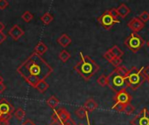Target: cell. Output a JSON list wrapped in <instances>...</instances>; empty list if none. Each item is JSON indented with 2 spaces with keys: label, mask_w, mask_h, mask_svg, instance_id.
<instances>
[{
  "label": "cell",
  "mask_w": 149,
  "mask_h": 125,
  "mask_svg": "<svg viewBox=\"0 0 149 125\" xmlns=\"http://www.w3.org/2000/svg\"><path fill=\"white\" fill-rule=\"evenodd\" d=\"M97 83L101 87H105L107 85V77L105 74L100 75V77L97 79Z\"/></svg>",
  "instance_id": "obj_25"
},
{
  "label": "cell",
  "mask_w": 149,
  "mask_h": 125,
  "mask_svg": "<svg viewBox=\"0 0 149 125\" xmlns=\"http://www.w3.org/2000/svg\"><path fill=\"white\" fill-rule=\"evenodd\" d=\"M57 42H58V44L59 45H61L62 47L66 48L67 46H69V45L71 44L72 39H71V37H70L67 34H65V33H64V34H62V35L58 38Z\"/></svg>",
  "instance_id": "obj_14"
},
{
  "label": "cell",
  "mask_w": 149,
  "mask_h": 125,
  "mask_svg": "<svg viewBox=\"0 0 149 125\" xmlns=\"http://www.w3.org/2000/svg\"><path fill=\"white\" fill-rule=\"evenodd\" d=\"M118 74H120V76H122V77H127V73H128V70H127V68L126 67V66H124V65H120V66H119V67H117V68H115V70H114Z\"/></svg>",
  "instance_id": "obj_24"
},
{
  "label": "cell",
  "mask_w": 149,
  "mask_h": 125,
  "mask_svg": "<svg viewBox=\"0 0 149 125\" xmlns=\"http://www.w3.org/2000/svg\"><path fill=\"white\" fill-rule=\"evenodd\" d=\"M8 34L10 36V37H11L13 40L17 41L20 37H22L24 35V31L17 24H15V25H13V26L10 29Z\"/></svg>",
  "instance_id": "obj_12"
},
{
  "label": "cell",
  "mask_w": 149,
  "mask_h": 125,
  "mask_svg": "<svg viewBox=\"0 0 149 125\" xmlns=\"http://www.w3.org/2000/svg\"><path fill=\"white\" fill-rule=\"evenodd\" d=\"M113 100L115 101V104H131L132 97L126 90H124L116 93L113 97Z\"/></svg>",
  "instance_id": "obj_10"
},
{
  "label": "cell",
  "mask_w": 149,
  "mask_h": 125,
  "mask_svg": "<svg viewBox=\"0 0 149 125\" xmlns=\"http://www.w3.org/2000/svg\"><path fill=\"white\" fill-rule=\"evenodd\" d=\"M10 119H2L0 118V125H10Z\"/></svg>",
  "instance_id": "obj_35"
},
{
  "label": "cell",
  "mask_w": 149,
  "mask_h": 125,
  "mask_svg": "<svg viewBox=\"0 0 149 125\" xmlns=\"http://www.w3.org/2000/svg\"><path fill=\"white\" fill-rule=\"evenodd\" d=\"M126 80L127 83V86L133 90H136L146 81V77L144 75V67L141 69H138L137 67H133L132 69H130L126 77Z\"/></svg>",
  "instance_id": "obj_3"
},
{
  "label": "cell",
  "mask_w": 149,
  "mask_h": 125,
  "mask_svg": "<svg viewBox=\"0 0 149 125\" xmlns=\"http://www.w3.org/2000/svg\"><path fill=\"white\" fill-rule=\"evenodd\" d=\"M88 111L84 108V106L83 107H79L78 110H76V111H75V115L79 117V118H80V119H84L88 114Z\"/></svg>",
  "instance_id": "obj_21"
},
{
  "label": "cell",
  "mask_w": 149,
  "mask_h": 125,
  "mask_svg": "<svg viewBox=\"0 0 149 125\" xmlns=\"http://www.w3.org/2000/svg\"><path fill=\"white\" fill-rule=\"evenodd\" d=\"M2 83H3V77L0 75V84H2Z\"/></svg>",
  "instance_id": "obj_40"
},
{
  "label": "cell",
  "mask_w": 149,
  "mask_h": 125,
  "mask_svg": "<svg viewBox=\"0 0 149 125\" xmlns=\"http://www.w3.org/2000/svg\"><path fill=\"white\" fill-rule=\"evenodd\" d=\"M47 50H48V47L43 42H38L34 48V53H36L39 56L44 55Z\"/></svg>",
  "instance_id": "obj_16"
},
{
  "label": "cell",
  "mask_w": 149,
  "mask_h": 125,
  "mask_svg": "<svg viewBox=\"0 0 149 125\" xmlns=\"http://www.w3.org/2000/svg\"><path fill=\"white\" fill-rule=\"evenodd\" d=\"M124 108H125V104H115L112 107V110H114L117 112H123L124 111Z\"/></svg>",
  "instance_id": "obj_29"
},
{
  "label": "cell",
  "mask_w": 149,
  "mask_h": 125,
  "mask_svg": "<svg viewBox=\"0 0 149 125\" xmlns=\"http://www.w3.org/2000/svg\"><path fill=\"white\" fill-rule=\"evenodd\" d=\"M5 29V25L3 22H0V32H3V30Z\"/></svg>",
  "instance_id": "obj_39"
},
{
  "label": "cell",
  "mask_w": 149,
  "mask_h": 125,
  "mask_svg": "<svg viewBox=\"0 0 149 125\" xmlns=\"http://www.w3.org/2000/svg\"><path fill=\"white\" fill-rule=\"evenodd\" d=\"M139 18L145 23H147L148 21H149V12L148 11H142L141 14H140V16H139Z\"/></svg>",
  "instance_id": "obj_28"
},
{
  "label": "cell",
  "mask_w": 149,
  "mask_h": 125,
  "mask_svg": "<svg viewBox=\"0 0 149 125\" xmlns=\"http://www.w3.org/2000/svg\"><path fill=\"white\" fill-rule=\"evenodd\" d=\"M116 11H117V14L120 17L126 18L128 16V14L131 12V10L127 4L121 3L118 8H116Z\"/></svg>",
  "instance_id": "obj_13"
},
{
  "label": "cell",
  "mask_w": 149,
  "mask_h": 125,
  "mask_svg": "<svg viewBox=\"0 0 149 125\" xmlns=\"http://www.w3.org/2000/svg\"><path fill=\"white\" fill-rule=\"evenodd\" d=\"M146 77V80L148 81V83L149 84V76H147V77Z\"/></svg>",
  "instance_id": "obj_41"
},
{
  "label": "cell",
  "mask_w": 149,
  "mask_h": 125,
  "mask_svg": "<svg viewBox=\"0 0 149 125\" xmlns=\"http://www.w3.org/2000/svg\"><path fill=\"white\" fill-rule=\"evenodd\" d=\"M14 117H15L17 120L21 121V120H23V119L24 118V117H25V111H24L22 108H17V109L15 110V112H14Z\"/></svg>",
  "instance_id": "obj_23"
},
{
  "label": "cell",
  "mask_w": 149,
  "mask_h": 125,
  "mask_svg": "<svg viewBox=\"0 0 149 125\" xmlns=\"http://www.w3.org/2000/svg\"><path fill=\"white\" fill-rule=\"evenodd\" d=\"M46 104L49 107H51L52 109H55L58 104H59V100L54 97V96H52L49 97V99L46 101Z\"/></svg>",
  "instance_id": "obj_20"
},
{
  "label": "cell",
  "mask_w": 149,
  "mask_h": 125,
  "mask_svg": "<svg viewBox=\"0 0 149 125\" xmlns=\"http://www.w3.org/2000/svg\"><path fill=\"white\" fill-rule=\"evenodd\" d=\"M14 112L15 109L9 101H7L4 98L0 100V118L10 119Z\"/></svg>",
  "instance_id": "obj_7"
},
{
  "label": "cell",
  "mask_w": 149,
  "mask_h": 125,
  "mask_svg": "<svg viewBox=\"0 0 149 125\" xmlns=\"http://www.w3.org/2000/svg\"><path fill=\"white\" fill-rule=\"evenodd\" d=\"M110 63H111L112 65H113L115 68H117V67H119V66L121 65V64H122V59H121V58H119V57H114Z\"/></svg>",
  "instance_id": "obj_30"
},
{
  "label": "cell",
  "mask_w": 149,
  "mask_h": 125,
  "mask_svg": "<svg viewBox=\"0 0 149 125\" xmlns=\"http://www.w3.org/2000/svg\"><path fill=\"white\" fill-rule=\"evenodd\" d=\"M118 14L116 11V8L110 9L108 10H106L100 17H99L98 21L100 23V25L105 30H111V28L116 24L119 23L120 21L118 19Z\"/></svg>",
  "instance_id": "obj_5"
},
{
  "label": "cell",
  "mask_w": 149,
  "mask_h": 125,
  "mask_svg": "<svg viewBox=\"0 0 149 125\" xmlns=\"http://www.w3.org/2000/svg\"><path fill=\"white\" fill-rule=\"evenodd\" d=\"M108 62H111L113 58H114V57L113 56V54L111 53V51L108 50L107 51H106L105 53H104V56H103Z\"/></svg>",
  "instance_id": "obj_32"
},
{
  "label": "cell",
  "mask_w": 149,
  "mask_h": 125,
  "mask_svg": "<svg viewBox=\"0 0 149 125\" xmlns=\"http://www.w3.org/2000/svg\"><path fill=\"white\" fill-rule=\"evenodd\" d=\"M7 38V35L3 32H0V44H2Z\"/></svg>",
  "instance_id": "obj_34"
},
{
  "label": "cell",
  "mask_w": 149,
  "mask_h": 125,
  "mask_svg": "<svg viewBox=\"0 0 149 125\" xmlns=\"http://www.w3.org/2000/svg\"><path fill=\"white\" fill-rule=\"evenodd\" d=\"M22 19L24 21V22H26V23H29V22H31V20H32V18H33V15L31 14V12H30V11H28V10H26V11H24V14L22 15Z\"/></svg>",
  "instance_id": "obj_26"
},
{
  "label": "cell",
  "mask_w": 149,
  "mask_h": 125,
  "mask_svg": "<svg viewBox=\"0 0 149 125\" xmlns=\"http://www.w3.org/2000/svg\"><path fill=\"white\" fill-rule=\"evenodd\" d=\"M147 45H148V47L149 48V41H148V42H147Z\"/></svg>",
  "instance_id": "obj_43"
},
{
  "label": "cell",
  "mask_w": 149,
  "mask_h": 125,
  "mask_svg": "<svg viewBox=\"0 0 149 125\" xmlns=\"http://www.w3.org/2000/svg\"><path fill=\"white\" fill-rule=\"evenodd\" d=\"M134 107L131 104H125V108H124V113H126L127 115H132L134 112Z\"/></svg>",
  "instance_id": "obj_27"
},
{
  "label": "cell",
  "mask_w": 149,
  "mask_h": 125,
  "mask_svg": "<svg viewBox=\"0 0 149 125\" xmlns=\"http://www.w3.org/2000/svg\"><path fill=\"white\" fill-rule=\"evenodd\" d=\"M107 86L115 93L127 90V88L128 87L126 77L118 74L115 70H113L107 76Z\"/></svg>",
  "instance_id": "obj_4"
},
{
  "label": "cell",
  "mask_w": 149,
  "mask_h": 125,
  "mask_svg": "<svg viewBox=\"0 0 149 125\" xmlns=\"http://www.w3.org/2000/svg\"><path fill=\"white\" fill-rule=\"evenodd\" d=\"M144 75L145 77L149 76V64L147 67H144Z\"/></svg>",
  "instance_id": "obj_38"
},
{
  "label": "cell",
  "mask_w": 149,
  "mask_h": 125,
  "mask_svg": "<svg viewBox=\"0 0 149 125\" xmlns=\"http://www.w3.org/2000/svg\"><path fill=\"white\" fill-rule=\"evenodd\" d=\"M49 88V84L45 80H42L40 81L35 87V89H37L40 93H45Z\"/></svg>",
  "instance_id": "obj_17"
},
{
  "label": "cell",
  "mask_w": 149,
  "mask_h": 125,
  "mask_svg": "<svg viewBox=\"0 0 149 125\" xmlns=\"http://www.w3.org/2000/svg\"><path fill=\"white\" fill-rule=\"evenodd\" d=\"M145 44H146L145 40L138 33L135 32L131 33L124 42L125 46L134 53L138 52L145 45Z\"/></svg>",
  "instance_id": "obj_6"
},
{
  "label": "cell",
  "mask_w": 149,
  "mask_h": 125,
  "mask_svg": "<svg viewBox=\"0 0 149 125\" xmlns=\"http://www.w3.org/2000/svg\"><path fill=\"white\" fill-rule=\"evenodd\" d=\"M127 27L130 28L134 32L138 33L145 27V23L139 17H134L128 22Z\"/></svg>",
  "instance_id": "obj_11"
},
{
  "label": "cell",
  "mask_w": 149,
  "mask_h": 125,
  "mask_svg": "<svg viewBox=\"0 0 149 125\" xmlns=\"http://www.w3.org/2000/svg\"><path fill=\"white\" fill-rule=\"evenodd\" d=\"M109 50L111 51V53L113 54V56L114 57L121 58V57H122V56L124 55V51H123V50H121L120 49V47H119V46H117V45L113 46L111 49H109Z\"/></svg>",
  "instance_id": "obj_18"
},
{
  "label": "cell",
  "mask_w": 149,
  "mask_h": 125,
  "mask_svg": "<svg viewBox=\"0 0 149 125\" xmlns=\"http://www.w3.org/2000/svg\"><path fill=\"white\" fill-rule=\"evenodd\" d=\"M5 90H6V85L3 83L0 84V94H3Z\"/></svg>",
  "instance_id": "obj_36"
},
{
  "label": "cell",
  "mask_w": 149,
  "mask_h": 125,
  "mask_svg": "<svg viewBox=\"0 0 149 125\" xmlns=\"http://www.w3.org/2000/svg\"><path fill=\"white\" fill-rule=\"evenodd\" d=\"M84 108L88 112H93V111H94L98 108V104H97V102L95 100H93L92 98H89L84 104Z\"/></svg>",
  "instance_id": "obj_15"
},
{
  "label": "cell",
  "mask_w": 149,
  "mask_h": 125,
  "mask_svg": "<svg viewBox=\"0 0 149 125\" xmlns=\"http://www.w3.org/2000/svg\"><path fill=\"white\" fill-rule=\"evenodd\" d=\"M77 125H85L84 124H77Z\"/></svg>",
  "instance_id": "obj_44"
},
{
  "label": "cell",
  "mask_w": 149,
  "mask_h": 125,
  "mask_svg": "<svg viewBox=\"0 0 149 125\" xmlns=\"http://www.w3.org/2000/svg\"><path fill=\"white\" fill-rule=\"evenodd\" d=\"M130 123L132 125H149V111L148 109L143 108Z\"/></svg>",
  "instance_id": "obj_9"
},
{
  "label": "cell",
  "mask_w": 149,
  "mask_h": 125,
  "mask_svg": "<svg viewBox=\"0 0 149 125\" xmlns=\"http://www.w3.org/2000/svg\"><path fill=\"white\" fill-rule=\"evenodd\" d=\"M50 125H77V124H76V123H75V122H74L72 119H71L70 121H68V122H65V123H57V122H52Z\"/></svg>",
  "instance_id": "obj_31"
},
{
  "label": "cell",
  "mask_w": 149,
  "mask_h": 125,
  "mask_svg": "<svg viewBox=\"0 0 149 125\" xmlns=\"http://www.w3.org/2000/svg\"><path fill=\"white\" fill-rule=\"evenodd\" d=\"M52 71V66L34 52L17 69V72L33 88L40 81L45 80Z\"/></svg>",
  "instance_id": "obj_1"
},
{
  "label": "cell",
  "mask_w": 149,
  "mask_h": 125,
  "mask_svg": "<svg viewBox=\"0 0 149 125\" xmlns=\"http://www.w3.org/2000/svg\"><path fill=\"white\" fill-rule=\"evenodd\" d=\"M21 125H36L31 120H30V119H27V120H25L23 124Z\"/></svg>",
  "instance_id": "obj_37"
},
{
  "label": "cell",
  "mask_w": 149,
  "mask_h": 125,
  "mask_svg": "<svg viewBox=\"0 0 149 125\" xmlns=\"http://www.w3.org/2000/svg\"><path fill=\"white\" fill-rule=\"evenodd\" d=\"M58 57H59V59H60L63 63H66V62L70 59L71 54H70L66 50H63L60 51V53H59V55H58Z\"/></svg>",
  "instance_id": "obj_22"
},
{
  "label": "cell",
  "mask_w": 149,
  "mask_h": 125,
  "mask_svg": "<svg viewBox=\"0 0 149 125\" xmlns=\"http://www.w3.org/2000/svg\"><path fill=\"white\" fill-rule=\"evenodd\" d=\"M86 118H87V121H88V125H91V124H90V121H89V118H88V115L86 116Z\"/></svg>",
  "instance_id": "obj_42"
},
{
  "label": "cell",
  "mask_w": 149,
  "mask_h": 125,
  "mask_svg": "<svg viewBox=\"0 0 149 125\" xmlns=\"http://www.w3.org/2000/svg\"><path fill=\"white\" fill-rule=\"evenodd\" d=\"M9 6V2L6 0H0V10H3Z\"/></svg>",
  "instance_id": "obj_33"
},
{
  "label": "cell",
  "mask_w": 149,
  "mask_h": 125,
  "mask_svg": "<svg viewBox=\"0 0 149 125\" xmlns=\"http://www.w3.org/2000/svg\"><path fill=\"white\" fill-rule=\"evenodd\" d=\"M72 119L71 114L65 108H58L54 110L52 116V122L57 123H65Z\"/></svg>",
  "instance_id": "obj_8"
},
{
  "label": "cell",
  "mask_w": 149,
  "mask_h": 125,
  "mask_svg": "<svg viewBox=\"0 0 149 125\" xmlns=\"http://www.w3.org/2000/svg\"><path fill=\"white\" fill-rule=\"evenodd\" d=\"M40 20L42 21V23L45 24V25H48L50 24L52 21H53V16L48 12L45 13L41 17H40Z\"/></svg>",
  "instance_id": "obj_19"
},
{
  "label": "cell",
  "mask_w": 149,
  "mask_h": 125,
  "mask_svg": "<svg viewBox=\"0 0 149 125\" xmlns=\"http://www.w3.org/2000/svg\"><path fill=\"white\" fill-rule=\"evenodd\" d=\"M80 54V60L73 67L75 71L81 76L86 81H89L100 70V66L89 56Z\"/></svg>",
  "instance_id": "obj_2"
}]
</instances>
